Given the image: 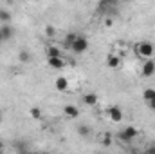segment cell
Instances as JSON below:
<instances>
[{
    "label": "cell",
    "mask_w": 155,
    "mask_h": 154,
    "mask_svg": "<svg viewBox=\"0 0 155 154\" xmlns=\"http://www.w3.org/2000/svg\"><path fill=\"white\" fill-rule=\"evenodd\" d=\"M18 60H20L22 64L29 62V60H31V54H29V51H25V49H24V51H20V53H18Z\"/></svg>",
    "instance_id": "cell-17"
},
{
    "label": "cell",
    "mask_w": 155,
    "mask_h": 154,
    "mask_svg": "<svg viewBox=\"0 0 155 154\" xmlns=\"http://www.w3.org/2000/svg\"><path fill=\"white\" fill-rule=\"evenodd\" d=\"M117 4V0H101L99 2V9H108V7H112V5H116Z\"/></svg>",
    "instance_id": "cell-19"
},
{
    "label": "cell",
    "mask_w": 155,
    "mask_h": 154,
    "mask_svg": "<svg viewBox=\"0 0 155 154\" xmlns=\"http://www.w3.org/2000/svg\"><path fill=\"white\" fill-rule=\"evenodd\" d=\"M45 53H47V58H54V56H61V51H60V47H56V45H49V47L45 49Z\"/></svg>",
    "instance_id": "cell-12"
},
{
    "label": "cell",
    "mask_w": 155,
    "mask_h": 154,
    "mask_svg": "<svg viewBox=\"0 0 155 154\" xmlns=\"http://www.w3.org/2000/svg\"><path fill=\"white\" fill-rule=\"evenodd\" d=\"M45 35H47L49 38H54V35H56V29H54V26H51V24H49V26L45 27Z\"/></svg>",
    "instance_id": "cell-20"
},
{
    "label": "cell",
    "mask_w": 155,
    "mask_h": 154,
    "mask_svg": "<svg viewBox=\"0 0 155 154\" xmlns=\"http://www.w3.org/2000/svg\"><path fill=\"white\" fill-rule=\"evenodd\" d=\"M101 143H103V145H110V143H112V134H110V132H107V134L103 136Z\"/></svg>",
    "instance_id": "cell-21"
},
{
    "label": "cell",
    "mask_w": 155,
    "mask_h": 154,
    "mask_svg": "<svg viewBox=\"0 0 155 154\" xmlns=\"http://www.w3.org/2000/svg\"><path fill=\"white\" fill-rule=\"evenodd\" d=\"M107 114H108V118L114 121V123H121L123 121V109L119 107V105H112V107H108L107 109Z\"/></svg>",
    "instance_id": "cell-4"
},
{
    "label": "cell",
    "mask_w": 155,
    "mask_h": 154,
    "mask_svg": "<svg viewBox=\"0 0 155 154\" xmlns=\"http://www.w3.org/2000/svg\"><path fill=\"white\" fill-rule=\"evenodd\" d=\"M63 114L67 116V118H78L79 116V109H78L76 105H72V103L63 105Z\"/></svg>",
    "instance_id": "cell-7"
},
{
    "label": "cell",
    "mask_w": 155,
    "mask_h": 154,
    "mask_svg": "<svg viewBox=\"0 0 155 154\" xmlns=\"http://www.w3.org/2000/svg\"><path fill=\"white\" fill-rule=\"evenodd\" d=\"M0 121H2V111H0Z\"/></svg>",
    "instance_id": "cell-27"
},
{
    "label": "cell",
    "mask_w": 155,
    "mask_h": 154,
    "mask_svg": "<svg viewBox=\"0 0 155 154\" xmlns=\"http://www.w3.org/2000/svg\"><path fill=\"white\" fill-rule=\"evenodd\" d=\"M2 149H4V142L0 140V151H2Z\"/></svg>",
    "instance_id": "cell-25"
},
{
    "label": "cell",
    "mask_w": 155,
    "mask_h": 154,
    "mask_svg": "<svg viewBox=\"0 0 155 154\" xmlns=\"http://www.w3.org/2000/svg\"><path fill=\"white\" fill-rule=\"evenodd\" d=\"M0 24H11V13L0 7Z\"/></svg>",
    "instance_id": "cell-15"
},
{
    "label": "cell",
    "mask_w": 155,
    "mask_h": 154,
    "mask_svg": "<svg viewBox=\"0 0 155 154\" xmlns=\"http://www.w3.org/2000/svg\"><path fill=\"white\" fill-rule=\"evenodd\" d=\"M121 65V58L114 54V53H110L108 56H107V67H110V69H117Z\"/></svg>",
    "instance_id": "cell-8"
},
{
    "label": "cell",
    "mask_w": 155,
    "mask_h": 154,
    "mask_svg": "<svg viewBox=\"0 0 155 154\" xmlns=\"http://www.w3.org/2000/svg\"><path fill=\"white\" fill-rule=\"evenodd\" d=\"M54 85H56V89H58L60 93H63V91H67V87H69V80L65 76H58L56 82H54Z\"/></svg>",
    "instance_id": "cell-10"
},
{
    "label": "cell",
    "mask_w": 155,
    "mask_h": 154,
    "mask_svg": "<svg viewBox=\"0 0 155 154\" xmlns=\"http://www.w3.org/2000/svg\"><path fill=\"white\" fill-rule=\"evenodd\" d=\"M88 49V40L85 38V37H81V35H78V38L72 42V45H71V51L72 53H76V54H81V53H85Z\"/></svg>",
    "instance_id": "cell-3"
},
{
    "label": "cell",
    "mask_w": 155,
    "mask_h": 154,
    "mask_svg": "<svg viewBox=\"0 0 155 154\" xmlns=\"http://www.w3.org/2000/svg\"><path fill=\"white\" fill-rule=\"evenodd\" d=\"M105 26H107V27H112V26H114V20H112V18H105Z\"/></svg>",
    "instance_id": "cell-22"
},
{
    "label": "cell",
    "mask_w": 155,
    "mask_h": 154,
    "mask_svg": "<svg viewBox=\"0 0 155 154\" xmlns=\"http://www.w3.org/2000/svg\"><path fill=\"white\" fill-rule=\"evenodd\" d=\"M13 33H15V31H13V27H11L9 24H2V26H0V35H2L4 42L13 38Z\"/></svg>",
    "instance_id": "cell-9"
},
{
    "label": "cell",
    "mask_w": 155,
    "mask_h": 154,
    "mask_svg": "<svg viewBox=\"0 0 155 154\" xmlns=\"http://www.w3.org/2000/svg\"><path fill=\"white\" fill-rule=\"evenodd\" d=\"M146 154H155V145L148 147V149H146Z\"/></svg>",
    "instance_id": "cell-23"
},
{
    "label": "cell",
    "mask_w": 155,
    "mask_h": 154,
    "mask_svg": "<svg viewBox=\"0 0 155 154\" xmlns=\"http://www.w3.org/2000/svg\"><path fill=\"white\" fill-rule=\"evenodd\" d=\"M76 131H78V134H79V136H83V138H88V136H90V132H92V131H90V127H88V125H85V123L78 125Z\"/></svg>",
    "instance_id": "cell-13"
},
{
    "label": "cell",
    "mask_w": 155,
    "mask_h": 154,
    "mask_svg": "<svg viewBox=\"0 0 155 154\" xmlns=\"http://www.w3.org/2000/svg\"><path fill=\"white\" fill-rule=\"evenodd\" d=\"M47 65L51 69H56V71H61L67 67V62L63 56H54V58H47Z\"/></svg>",
    "instance_id": "cell-5"
},
{
    "label": "cell",
    "mask_w": 155,
    "mask_h": 154,
    "mask_svg": "<svg viewBox=\"0 0 155 154\" xmlns=\"http://www.w3.org/2000/svg\"><path fill=\"white\" fill-rule=\"evenodd\" d=\"M143 98H144V102H146V103H148V102H152V100H155V89H144Z\"/></svg>",
    "instance_id": "cell-16"
},
{
    "label": "cell",
    "mask_w": 155,
    "mask_h": 154,
    "mask_svg": "<svg viewBox=\"0 0 155 154\" xmlns=\"http://www.w3.org/2000/svg\"><path fill=\"white\" fill-rule=\"evenodd\" d=\"M83 103H85V105H96V103H97V94L87 93V94L83 96Z\"/></svg>",
    "instance_id": "cell-11"
},
{
    "label": "cell",
    "mask_w": 155,
    "mask_h": 154,
    "mask_svg": "<svg viewBox=\"0 0 155 154\" xmlns=\"http://www.w3.org/2000/svg\"><path fill=\"white\" fill-rule=\"evenodd\" d=\"M2 42H4V38H2V35H0V44H2Z\"/></svg>",
    "instance_id": "cell-26"
},
{
    "label": "cell",
    "mask_w": 155,
    "mask_h": 154,
    "mask_svg": "<svg viewBox=\"0 0 155 154\" xmlns=\"http://www.w3.org/2000/svg\"><path fill=\"white\" fill-rule=\"evenodd\" d=\"M155 75V62L152 58H148L144 64H143V76L144 78H150Z\"/></svg>",
    "instance_id": "cell-6"
},
{
    "label": "cell",
    "mask_w": 155,
    "mask_h": 154,
    "mask_svg": "<svg viewBox=\"0 0 155 154\" xmlns=\"http://www.w3.org/2000/svg\"><path fill=\"white\" fill-rule=\"evenodd\" d=\"M135 53H137L141 58L148 60V58H152V56L155 54V45L152 44V42H141V44H137Z\"/></svg>",
    "instance_id": "cell-1"
},
{
    "label": "cell",
    "mask_w": 155,
    "mask_h": 154,
    "mask_svg": "<svg viewBox=\"0 0 155 154\" xmlns=\"http://www.w3.org/2000/svg\"><path fill=\"white\" fill-rule=\"evenodd\" d=\"M29 116L35 118V120H40V118H41V109H40V107H31V109H29Z\"/></svg>",
    "instance_id": "cell-18"
},
{
    "label": "cell",
    "mask_w": 155,
    "mask_h": 154,
    "mask_svg": "<svg viewBox=\"0 0 155 154\" xmlns=\"http://www.w3.org/2000/svg\"><path fill=\"white\" fill-rule=\"evenodd\" d=\"M139 136V131L135 129V127H132V125H126L119 134H117V138L121 140V142H124V143H130L132 140H135Z\"/></svg>",
    "instance_id": "cell-2"
},
{
    "label": "cell",
    "mask_w": 155,
    "mask_h": 154,
    "mask_svg": "<svg viewBox=\"0 0 155 154\" xmlns=\"http://www.w3.org/2000/svg\"><path fill=\"white\" fill-rule=\"evenodd\" d=\"M76 38H78V33H72V31H71V33H67V35H65V38H63V44H65V47H67V49H71L72 42H74Z\"/></svg>",
    "instance_id": "cell-14"
},
{
    "label": "cell",
    "mask_w": 155,
    "mask_h": 154,
    "mask_svg": "<svg viewBox=\"0 0 155 154\" xmlns=\"http://www.w3.org/2000/svg\"><path fill=\"white\" fill-rule=\"evenodd\" d=\"M148 107H150L152 111H155V100H152V102H148Z\"/></svg>",
    "instance_id": "cell-24"
}]
</instances>
